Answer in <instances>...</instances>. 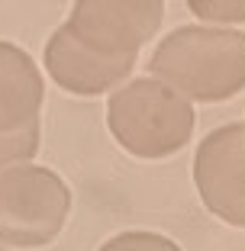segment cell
I'll return each mask as SVG.
<instances>
[{
    "label": "cell",
    "instance_id": "obj_4",
    "mask_svg": "<svg viewBox=\"0 0 245 251\" xmlns=\"http://www.w3.org/2000/svg\"><path fill=\"white\" fill-rule=\"evenodd\" d=\"M164 20V0H75L71 32L104 55H139Z\"/></svg>",
    "mask_w": 245,
    "mask_h": 251
},
{
    "label": "cell",
    "instance_id": "obj_7",
    "mask_svg": "<svg viewBox=\"0 0 245 251\" xmlns=\"http://www.w3.org/2000/svg\"><path fill=\"white\" fill-rule=\"evenodd\" d=\"M42 74L29 55L10 42H0V132L20 129L39 119Z\"/></svg>",
    "mask_w": 245,
    "mask_h": 251
},
{
    "label": "cell",
    "instance_id": "obj_2",
    "mask_svg": "<svg viewBox=\"0 0 245 251\" xmlns=\"http://www.w3.org/2000/svg\"><path fill=\"white\" fill-rule=\"evenodd\" d=\"M107 126L129 155L168 158L191 142L193 110L164 81L139 77L110 97Z\"/></svg>",
    "mask_w": 245,
    "mask_h": 251
},
{
    "label": "cell",
    "instance_id": "obj_6",
    "mask_svg": "<svg viewBox=\"0 0 245 251\" xmlns=\"http://www.w3.org/2000/svg\"><path fill=\"white\" fill-rule=\"evenodd\" d=\"M136 55H104L84 45L71 26H58L45 45V71L61 90L78 97H97L129 77Z\"/></svg>",
    "mask_w": 245,
    "mask_h": 251
},
{
    "label": "cell",
    "instance_id": "obj_1",
    "mask_svg": "<svg viewBox=\"0 0 245 251\" xmlns=\"http://www.w3.org/2000/svg\"><path fill=\"white\" fill-rule=\"evenodd\" d=\"M149 68L191 100H229L245 90V32L181 26L158 42Z\"/></svg>",
    "mask_w": 245,
    "mask_h": 251
},
{
    "label": "cell",
    "instance_id": "obj_5",
    "mask_svg": "<svg viewBox=\"0 0 245 251\" xmlns=\"http://www.w3.org/2000/svg\"><path fill=\"white\" fill-rule=\"evenodd\" d=\"M193 184L210 213L245 229V126H219L200 142L193 155Z\"/></svg>",
    "mask_w": 245,
    "mask_h": 251
},
{
    "label": "cell",
    "instance_id": "obj_10",
    "mask_svg": "<svg viewBox=\"0 0 245 251\" xmlns=\"http://www.w3.org/2000/svg\"><path fill=\"white\" fill-rule=\"evenodd\" d=\"M107 248H174V245L162 235H119L107 242Z\"/></svg>",
    "mask_w": 245,
    "mask_h": 251
},
{
    "label": "cell",
    "instance_id": "obj_8",
    "mask_svg": "<svg viewBox=\"0 0 245 251\" xmlns=\"http://www.w3.org/2000/svg\"><path fill=\"white\" fill-rule=\"evenodd\" d=\"M36 151H39V119L20 126V129H10V132H0V168L29 161Z\"/></svg>",
    "mask_w": 245,
    "mask_h": 251
},
{
    "label": "cell",
    "instance_id": "obj_3",
    "mask_svg": "<svg viewBox=\"0 0 245 251\" xmlns=\"http://www.w3.org/2000/svg\"><path fill=\"white\" fill-rule=\"evenodd\" d=\"M71 213L65 180L39 164H16L0 174V245L42 248L55 242Z\"/></svg>",
    "mask_w": 245,
    "mask_h": 251
},
{
    "label": "cell",
    "instance_id": "obj_9",
    "mask_svg": "<svg viewBox=\"0 0 245 251\" xmlns=\"http://www.w3.org/2000/svg\"><path fill=\"white\" fill-rule=\"evenodd\" d=\"M187 7L210 23H245V0H187Z\"/></svg>",
    "mask_w": 245,
    "mask_h": 251
}]
</instances>
